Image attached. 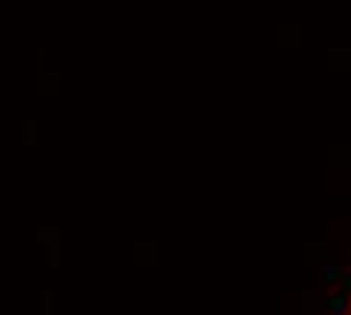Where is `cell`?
Wrapping results in <instances>:
<instances>
[{"label": "cell", "mask_w": 351, "mask_h": 315, "mask_svg": "<svg viewBox=\"0 0 351 315\" xmlns=\"http://www.w3.org/2000/svg\"><path fill=\"white\" fill-rule=\"evenodd\" d=\"M336 276H339V270H336L333 264H330V267H324V270H321V282H324V285H330V282H336Z\"/></svg>", "instance_id": "7a4b0ae2"}, {"label": "cell", "mask_w": 351, "mask_h": 315, "mask_svg": "<svg viewBox=\"0 0 351 315\" xmlns=\"http://www.w3.org/2000/svg\"><path fill=\"white\" fill-rule=\"evenodd\" d=\"M348 279H351V267H348Z\"/></svg>", "instance_id": "3957f363"}, {"label": "cell", "mask_w": 351, "mask_h": 315, "mask_svg": "<svg viewBox=\"0 0 351 315\" xmlns=\"http://www.w3.org/2000/svg\"><path fill=\"white\" fill-rule=\"evenodd\" d=\"M351 312V297L348 294H339L330 300V315H348Z\"/></svg>", "instance_id": "6da1fadb"}]
</instances>
